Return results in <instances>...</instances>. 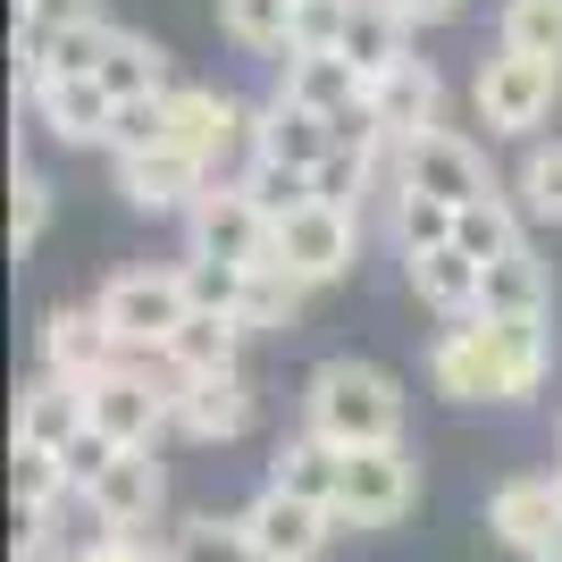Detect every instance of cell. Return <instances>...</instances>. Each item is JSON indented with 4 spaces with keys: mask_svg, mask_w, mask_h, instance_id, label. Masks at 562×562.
Returning a JSON list of instances; mask_svg holds the SVG:
<instances>
[{
    "mask_svg": "<svg viewBox=\"0 0 562 562\" xmlns=\"http://www.w3.org/2000/svg\"><path fill=\"white\" fill-rule=\"evenodd\" d=\"M395 186H420V193H437V202H479V193H495V177H487V151L470 135H453V126H428V135H412V143H395Z\"/></svg>",
    "mask_w": 562,
    "mask_h": 562,
    "instance_id": "9",
    "label": "cell"
},
{
    "mask_svg": "<svg viewBox=\"0 0 562 562\" xmlns=\"http://www.w3.org/2000/svg\"><path fill=\"white\" fill-rule=\"evenodd\" d=\"M59 462H68V479H76V495H85V487H93V479H101V470H110V462H117V437H101V428H85V437H76V446H68V453H59Z\"/></svg>",
    "mask_w": 562,
    "mask_h": 562,
    "instance_id": "42",
    "label": "cell"
},
{
    "mask_svg": "<svg viewBox=\"0 0 562 562\" xmlns=\"http://www.w3.org/2000/svg\"><path fill=\"white\" fill-rule=\"evenodd\" d=\"M495 43L529 50V59H562V0H504L495 9Z\"/></svg>",
    "mask_w": 562,
    "mask_h": 562,
    "instance_id": "35",
    "label": "cell"
},
{
    "mask_svg": "<svg viewBox=\"0 0 562 562\" xmlns=\"http://www.w3.org/2000/svg\"><path fill=\"white\" fill-rule=\"evenodd\" d=\"M403 278H412V294H420L428 311H446V319H470V311H479V260H470L462 244L403 260Z\"/></svg>",
    "mask_w": 562,
    "mask_h": 562,
    "instance_id": "28",
    "label": "cell"
},
{
    "mask_svg": "<svg viewBox=\"0 0 562 562\" xmlns=\"http://www.w3.org/2000/svg\"><path fill=\"white\" fill-rule=\"evenodd\" d=\"M110 177H117V193H126L135 211H151V218H186L193 193L211 186V168L193 160V151H177V143H135V151H110Z\"/></svg>",
    "mask_w": 562,
    "mask_h": 562,
    "instance_id": "11",
    "label": "cell"
},
{
    "mask_svg": "<svg viewBox=\"0 0 562 562\" xmlns=\"http://www.w3.org/2000/svg\"><path fill=\"white\" fill-rule=\"evenodd\" d=\"M177 428H186L193 446H235L244 428H252V386L244 370H218V378H177Z\"/></svg>",
    "mask_w": 562,
    "mask_h": 562,
    "instance_id": "18",
    "label": "cell"
},
{
    "mask_svg": "<svg viewBox=\"0 0 562 562\" xmlns=\"http://www.w3.org/2000/svg\"><path fill=\"white\" fill-rule=\"evenodd\" d=\"M420 504V470L403 446H352L345 453V495H336V529H395Z\"/></svg>",
    "mask_w": 562,
    "mask_h": 562,
    "instance_id": "7",
    "label": "cell"
},
{
    "mask_svg": "<svg viewBox=\"0 0 562 562\" xmlns=\"http://www.w3.org/2000/svg\"><path fill=\"white\" fill-rule=\"evenodd\" d=\"M303 428H319L328 446H403V386L378 361H319L303 395Z\"/></svg>",
    "mask_w": 562,
    "mask_h": 562,
    "instance_id": "1",
    "label": "cell"
},
{
    "mask_svg": "<svg viewBox=\"0 0 562 562\" xmlns=\"http://www.w3.org/2000/svg\"><path fill=\"white\" fill-rule=\"evenodd\" d=\"M160 495H168L160 453L151 446H117V462L85 487V513H93V529H143V520L160 513Z\"/></svg>",
    "mask_w": 562,
    "mask_h": 562,
    "instance_id": "15",
    "label": "cell"
},
{
    "mask_svg": "<svg viewBox=\"0 0 562 562\" xmlns=\"http://www.w3.org/2000/svg\"><path fill=\"white\" fill-rule=\"evenodd\" d=\"M168 562H260L252 529H244V513L218 520V513H193L177 538H168Z\"/></svg>",
    "mask_w": 562,
    "mask_h": 562,
    "instance_id": "34",
    "label": "cell"
},
{
    "mask_svg": "<svg viewBox=\"0 0 562 562\" xmlns=\"http://www.w3.org/2000/svg\"><path fill=\"white\" fill-rule=\"evenodd\" d=\"M428 378L446 403H520V370H513V345L487 311L453 319L437 345H428Z\"/></svg>",
    "mask_w": 562,
    "mask_h": 562,
    "instance_id": "3",
    "label": "cell"
},
{
    "mask_svg": "<svg viewBox=\"0 0 562 562\" xmlns=\"http://www.w3.org/2000/svg\"><path fill=\"white\" fill-rule=\"evenodd\" d=\"M244 529H252L260 562H319L336 538V513L328 504H311V495H285V487H260L244 504Z\"/></svg>",
    "mask_w": 562,
    "mask_h": 562,
    "instance_id": "12",
    "label": "cell"
},
{
    "mask_svg": "<svg viewBox=\"0 0 562 562\" xmlns=\"http://www.w3.org/2000/svg\"><path fill=\"white\" fill-rule=\"evenodd\" d=\"M269 487L311 495V504H328V513H336V495H345V446H328L319 428L285 437V446H278V470H269Z\"/></svg>",
    "mask_w": 562,
    "mask_h": 562,
    "instance_id": "27",
    "label": "cell"
},
{
    "mask_svg": "<svg viewBox=\"0 0 562 562\" xmlns=\"http://www.w3.org/2000/svg\"><path fill=\"white\" fill-rule=\"evenodd\" d=\"M177 386H151V370H135V352L117 361L110 378H93L85 386V412H93L101 437H117V446H160V428H177Z\"/></svg>",
    "mask_w": 562,
    "mask_h": 562,
    "instance_id": "10",
    "label": "cell"
},
{
    "mask_svg": "<svg viewBox=\"0 0 562 562\" xmlns=\"http://www.w3.org/2000/svg\"><path fill=\"white\" fill-rule=\"evenodd\" d=\"M93 428V412H85V386H68V378H34L18 395V446H43V453H68L76 437Z\"/></svg>",
    "mask_w": 562,
    "mask_h": 562,
    "instance_id": "24",
    "label": "cell"
},
{
    "mask_svg": "<svg viewBox=\"0 0 562 562\" xmlns=\"http://www.w3.org/2000/svg\"><path fill=\"white\" fill-rule=\"evenodd\" d=\"M513 202L529 227H562V143H529L513 168Z\"/></svg>",
    "mask_w": 562,
    "mask_h": 562,
    "instance_id": "33",
    "label": "cell"
},
{
    "mask_svg": "<svg viewBox=\"0 0 562 562\" xmlns=\"http://www.w3.org/2000/svg\"><path fill=\"white\" fill-rule=\"evenodd\" d=\"M43 227H50V177L18 160V177H9V252H34Z\"/></svg>",
    "mask_w": 562,
    "mask_h": 562,
    "instance_id": "38",
    "label": "cell"
},
{
    "mask_svg": "<svg viewBox=\"0 0 562 562\" xmlns=\"http://www.w3.org/2000/svg\"><path fill=\"white\" fill-rule=\"evenodd\" d=\"M529 218H520V202H513V186H495V193H479V202H462V218H453V244H462L479 269L487 260H504L513 244H529Z\"/></svg>",
    "mask_w": 562,
    "mask_h": 562,
    "instance_id": "29",
    "label": "cell"
},
{
    "mask_svg": "<svg viewBox=\"0 0 562 562\" xmlns=\"http://www.w3.org/2000/svg\"><path fill=\"white\" fill-rule=\"evenodd\" d=\"M68 562H151V546H143L135 529H101V538H85Z\"/></svg>",
    "mask_w": 562,
    "mask_h": 562,
    "instance_id": "43",
    "label": "cell"
},
{
    "mask_svg": "<svg viewBox=\"0 0 562 562\" xmlns=\"http://www.w3.org/2000/svg\"><path fill=\"white\" fill-rule=\"evenodd\" d=\"M303 294H311V285L294 278L285 260H269V269H252V278H244V303H235V319H244L252 336H278V328H294V319H303Z\"/></svg>",
    "mask_w": 562,
    "mask_h": 562,
    "instance_id": "30",
    "label": "cell"
},
{
    "mask_svg": "<svg viewBox=\"0 0 562 562\" xmlns=\"http://www.w3.org/2000/svg\"><path fill=\"white\" fill-rule=\"evenodd\" d=\"M562 520V487L554 479H504V487L487 495V538L495 546H513L520 562L546 546V529Z\"/></svg>",
    "mask_w": 562,
    "mask_h": 562,
    "instance_id": "20",
    "label": "cell"
},
{
    "mask_svg": "<svg viewBox=\"0 0 562 562\" xmlns=\"http://www.w3.org/2000/svg\"><path fill=\"white\" fill-rule=\"evenodd\" d=\"M101 85H110L117 101H160L177 93V59H168L151 34H126V25H110V50H101Z\"/></svg>",
    "mask_w": 562,
    "mask_h": 562,
    "instance_id": "26",
    "label": "cell"
},
{
    "mask_svg": "<svg viewBox=\"0 0 562 562\" xmlns=\"http://www.w3.org/2000/svg\"><path fill=\"white\" fill-rule=\"evenodd\" d=\"M117 361H126V345H117V328L101 319V303H59L43 319V370L50 378L93 386V378H110Z\"/></svg>",
    "mask_w": 562,
    "mask_h": 562,
    "instance_id": "13",
    "label": "cell"
},
{
    "mask_svg": "<svg viewBox=\"0 0 562 562\" xmlns=\"http://www.w3.org/2000/svg\"><path fill=\"white\" fill-rule=\"evenodd\" d=\"M529 562H562V520H554V529H546V546H538V554H529Z\"/></svg>",
    "mask_w": 562,
    "mask_h": 562,
    "instance_id": "45",
    "label": "cell"
},
{
    "mask_svg": "<svg viewBox=\"0 0 562 562\" xmlns=\"http://www.w3.org/2000/svg\"><path fill=\"white\" fill-rule=\"evenodd\" d=\"M554 487H562V470H554Z\"/></svg>",
    "mask_w": 562,
    "mask_h": 562,
    "instance_id": "46",
    "label": "cell"
},
{
    "mask_svg": "<svg viewBox=\"0 0 562 562\" xmlns=\"http://www.w3.org/2000/svg\"><path fill=\"white\" fill-rule=\"evenodd\" d=\"M151 143H177L202 168H218L235 143H252V110L235 93H218V85H177V93L151 101Z\"/></svg>",
    "mask_w": 562,
    "mask_h": 562,
    "instance_id": "6",
    "label": "cell"
},
{
    "mask_svg": "<svg viewBox=\"0 0 562 562\" xmlns=\"http://www.w3.org/2000/svg\"><path fill=\"white\" fill-rule=\"evenodd\" d=\"M336 135H345L336 117H319V110H303V101L269 93L252 110V143H244V151H252V160H285V168H319L336 151Z\"/></svg>",
    "mask_w": 562,
    "mask_h": 562,
    "instance_id": "17",
    "label": "cell"
},
{
    "mask_svg": "<svg viewBox=\"0 0 562 562\" xmlns=\"http://www.w3.org/2000/svg\"><path fill=\"white\" fill-rule=\"evenodd\" d=\"M278 93L345 126V117L370 110V76L352 68L345 50H285V59H278Z\"/></svg>",
    "mask_w": 562,
    "mask_h": 562,
    "instance_id": "14",
    "label": "cell"
},
{
    "mask_svg": "<svg viewBox=\"0 0 562 562\" xmlns=\"http://www.w3.org/2000/svg\"><path fill=\"white\" fill-rule=\"evenodd\" d=\"M336 50H345L352 68L378 85L386 68H403V59H412V18H403L395 0H352V9H345V34H336Z\"/></svg>",
    "mask_w": 562,
    "mask_h": 562,
    "instance_id": "23",
    "label": "cell"
},
{
    "mask_svg": "<svg viewBox=\"0 0 562 562\" xmlns=\"http://www.w3.org/2000/svg\"><path fill=\"white\" fill-rule=\"evenodd\" d=\"M43 25H101V0H18V34Z\"/></svg>",
    "mask_w": 562,
    "mask_h": 562,
    "instance_id": "41",
    "label": "cell"
},
{
    "mask_svg": "<svg viewBox=\"0 0 562 562\" xmlns=\"http://www.w3.org/2000/svg\"><path fill=\"white\" fill-rule=\"evenodd\" d=\"M370 117H378L395 143L428 135V126H446V76L428 68V59H403V68H386V76L370 85Z\"/></svg>",
    "mask_w": 562,
    "mask_h": 562,
    "instance_id": "19",
    "label": "cell"
},
{
    "mask_svg": "<svg viewBox=\"0 0 562 562\" xmlns=\"http://www.w3.org/2000/svg\"><path fill=\"white\" fill-rule=\"evenodd\" d=\"M93 303H101V319L117 328V345H126V352H160L168 336L193 319L186 260H177V269H151V260H143V269H117Z\"/></svg>",
    "mask_w": 562,
    "mask_h": 562,
    "instance_id": "5",
    "label": "cell"
},
{
    "mask_svg": "<svg viewBox=\"0 0 562 562\" xmlns=\"http://www.w3.org/2000/svg\"><path fill=\"white\" fill-rule=\"evenodd\" d=\"M218 25H227V43L260 50V59L294 50V0H218Z\"/></svg>",
    "mask_w": 562,
    "mask_h": 562,
    "instance_id": "32",
    "label": "cell"
},
{
    "mask_svg": "<svg viewBox=\"0 0 562 562\" xmlns=\"http://www.w3.org/2000/svg\"><path fill=\"white\" fill-rule=\"evenodd\" d=\"M278 260L303 285H336L361 260V211L345 202H303L294 218H278Z\"/></svg>",
    "mask_w": 562,
    "mask_h": 562,
    "instance_id": "8",
    "label": "cell"
},
{
    "mask_svg": "<svg viewBox=\"0 0 562 562\" xmlns=\"http://www.w3.org/2000/svg\"><path fill=\"white\" fill-rule=\"evenodd\" d=\"M101 50H110V25H43V34H18V85H59V76H93Z\"/></svg>",
    "mask_w": 562,
    "mask_h": 562,
    "instance_id": "21",
    "label": "cell"
},
{
    "mask_svg": "<svg viewBox=\"0 0 562 562\" xmlns=\"http://www.w3.org/2000/svg\"><path fill=\"white\" fill-rule=\"evenodd\" d=\"M244 319L235 311H193L186 328L160 345V361H168V378H218V370H235L244 361Z\"/></svg>",
    "mask_w": 562,
    "mask_h": 562,
    "instance_id": "25",
    "label": "cell"
},
{
    "mask_svg": "<svg viewBox=\"0 0 562 562\" xmlns=\"http://www.w3.org/2000/svg\"><path fill=\"white\" fill-rule=\"evenodd\" d=\"M554 93H562V59H529V50H504L479 59L470 76V101H479V126L504 143H538V126L554 117Z\"/></svg>",
    "mask_w": 562,
    "mask_h": 562,
    "instance_id": "2",
    "label": "cell"
},
{
    "mask_svg": "<svg viewBox=\"0 0 562 562\" xmlns=\"http://www.w3.org/2000/svg\"><path fill=\"white\" fill-rule=\"evenodd\" d=\"M186 252L235 260V269H269L278 260V218L244 193V177H211L186 211Z\"/></svg>",
    "mask_w": 562,
    "mask_h": 562,
    "instance_id": "4",
    "label": "cell"
},
{
    "mask_svg": "<svg viewBox=\"0 0 562 562\" xmlns=\"http://www.w3.org/2000/svg\"><path fill=\"white\" fill-rule=\"evenodd\" d=\"M244 278H252V269H235V260H202V252H186L193 311H235V303H244Z\"/></svg>",
    "mask_w": 562,
    "mask_h": 562,
    "instance_id": "39",
    "label": "cell"
},
{
    "mask_svg": "<svg viewBox=\"0 0 562 562\" xmlns=\"http://www.w3.org/2000/svg\"><path fill=\"white\" fill-rule=\"evenodd\" d=\"M34 117H43L59 143H76V151H110L117 135V93L101 85V76H59V85H34Z\"/></svg>",
    "mask_w": 562,
    "mask_h": 562,
    "instance_id": "16",
    "label": "cell"
},
{
    "mask_svg": "<svg viewBox=\"0 0 562 562\" xmlns=\"http://www.w3.org/2000/svg\"><path fill=\"white\" fill-rule=\"evenodd\" d=\"M386 202H395V252L403 260L453 244V218H462L453 202H437V193H420V186H386Z\"/></svg>",
    "mask_w": 562,
    "mask_h": 562,
    "instance_id": "31",
    "label": "cell"
},
{
    "mask_svg": "<svg viewBox=\"0 0 562 562\" xmlns=\"http://www.w3.org/2000/svg\"><path fill=\"white\" fill-rule=\"evenodd\" d=\"M352 0H294V50H336Z\"/></svg>",
    "mask_w": 562,
    "mask_h": 562,
    "instance_id": "40",
    "label": "cell"
},
{
    "mask_svg": "<svg viewBox=\"0 0 562 562\" xmlns=\"http://www.w3.org/2000/svg\"><path fill=\"white\" fill-rule=\"evenodd\" d=\"M412 25H446V18H462V0H395Z\"/></svg>",
    "mask_w": 562,
    "mask_h": 562,
    "instance_id": "44",
    "label": "cell"
},
{
    "mask_svg": "<svg viewBox=\"0 0 562 562\" xmlns=\"http://www.w3.org/2000/svg\"><path fill=\"white\" fill-rule=\"evenodd\" d=\"M479 311L487 319H554V278H546V260L529 244H513L504 260L479 269Z\"/></svg>",
    "mask_w": 562,
    "mask_h": 562,
    "instance_id": "22",
    "label": "cell"
},
{
    "mask_svg": "<svg viewBox=\"0 0 562 562\" xmlns=\"http://www.w3.org/2000/svg\"><path fill=\"white\" fill-rule=\"evenodd\" d=\"M9 495H18V513H59V504L76 495V479H68V462H59V453L18 446V462H9Z\"/></svg>",
    "mask_w": 562,
    "mask_h": 562,
    "instance_id": "36",
    "label": "cell"
},
{
    "mask_svg": "<svg viewBox=\"0 0 562 562\" xmlns=\"http://www.w3.org/2000/svg\"><path fill=\"white\" fill-rule=\"evenodd\" d=\"M244 193H252L269 218H294L303 202H319L311 168H285V160H244Z\"/></svg>",
    "mask_w": 562,
    "mask_h": 562,
    "instance_id": "37",
    "label": "cell"
}]
</instances>
